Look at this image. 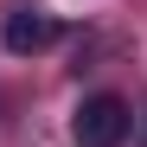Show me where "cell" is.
<instances>
[{"label":"cell","mask_w":147,"mask_h":147,"mask_svg":"<svg viewBox=\"0 0 147 147\" xmlns=\"http://www.w3.org/2000/svg\"><path fill=\"white\" fill-rule=\"evenodd\" d=\"M70 134H77V147H121L128 141V102L121 96H90V102L77 109V121H70Z\"/></svg>","instance_id":"6da1fadb"},{"label":"cell","mask_w":147,"mask_h":147,"mask_svg":"<svg viewBox=\"0 0 147 147\" xmlns=\"http://www.w3.org/2000/svg\"><path fill=\"white\" fill-rule=\"evenodd\" d=\"M51 38H58V19L38 13V7H13L7 19H0V45H7L13 58H38Z\"/></svg>","instance_id":"7a4b0ae2"}]
</instances>
